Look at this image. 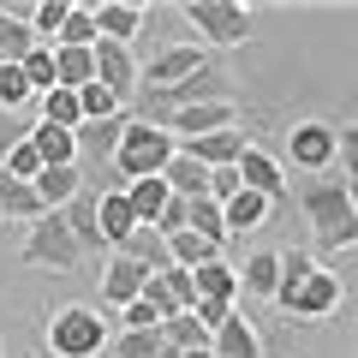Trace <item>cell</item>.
Here are the masks:
<instances>
[{
	"label": "cell",
	"instance_id": "obj_29",
	"mask_svg": "<svg viewBox=\"0 0 358 358\" xmlns=\"http://www.w3.org/2000/svg\"><path fill=\"white\" fill-rule=\"evenodd\" d=\"M167 197H173V192H167L162 173H155V179H131V185H126V203H131V215H138L143 227H150V221L167 209Z\"/></svg>",
	"mask_w": 358,
	"mask_h": 358
},
{
	"label": "cell",
	"instance_id": "obj_5",
	"mask_svg": "<svg viewBox=\"0 0 358 358\" xmlns=\"http://www.w3.org/2000/svg\"><path fill=\"white\" fill-rule=\"evenodd\" d=\"M185 24L209 42V48H239L257 36V18L233 0H185Z\"/></svg>",
	"mask_w": 358,
	"mask_h": 358
},
{
	"label": "cell",
	"instance_id": "obj_48",
	"mask_svg": "<svg viewBox=\"0 0 358 358\" xmlns=\"http://www.w3.org/2000/svg\"><path fill=\"white\" fill-rule=\"evenodd\" d=\"M233 310H239V305H221V299H197V305H192V317H197V322H203V329H209V334H215V329H221V322H227V317H233Z\"/></svg>",
	"mask_w": 358,
	"mask_h": 358
},
{
	"label": "cell",
	"instance_id": "obj_49",
	"mask_svg": "<svg viewBox=\"0 0 358 358\" xmlns=\"http://www.w3.org/2000/svg\"><path fill=\"white\" fill-rule=\"evenodd\" d=\"M179 358H215V352H209V346H192V352H179Z\"/></svg>",
	"mask_w": 358,
	"mask_h": 358
},
{
	"label": "cell",
	"instance_id": "obj_11",
	"mask_svg": "<svg viewBox=\"0 0 358 358\" xmlns=\"http://www.w3.org/2000/svg\"><path fill=\"white\" fill-rule=\"evenodd\" d=\"M143 281H150V268L143 263H131V257H108V268H102V317H120V310L131 305V299H143Z\"/></svg>",
	"mask_w": 358,
	"mask_h": 358
},
{
	"label": "cell",
	"instance_id": "obj_42",
	"mask_svg": "<svg viewBox=\"0 0 358 358\" xmlns=\"http://www.w3.org/2000/svg\"><path fill=\"white\" fill-rule=\"evenodd\" d=\"M162 281H167V299H173V310H192V305H197V281H192V268H162Z\"/></svg>",
	"mask_w": 358,
	"mask_h": 358
},
{
	"label": "cell",
	"instance_id": "obj_1",
	"mask_svg": "<svg viewBox=\"0 0 358 358\" xmlns=\"http://www.w3.org/2000/svg\"><path fill=\"white\" fill-rule=\"evenodd\" d=\"M287 192L299 197V209H305V221H310V239H317L322 251H352L358 245V215H352V197H346L341 173H305L299 185H287Z\"/></svg>",
	"mask_w": 358,
	"mask_h": 358
},
{
	"label": "cell",
	"instance_id": "obj_4",
	"mask_svg": "<svg viewBox=\"0 0 358 358\" xmlns=\"http://www.w3.org/2000/svg\"><path fill=\"white\" fill-rule=\"evenodd\" d=\"M108 341H114V329H108V317L96 305H66L48 322V352L54 358H102Z\"/></svg>",
	"mask_w": 358,
	"mask_h": 358
},
{
	"label": "cell",
	"instance_id": "obj_40",
	"mask_svg": "<svg viewBox=\"0 0 358 358\" xmlns=\"http://www.w3.org/2000/svg\"><path fill=\"white\" fill-rule=\"evenodd\" d=\"M30 96H36V90L24 84V72H18V66H0V114H18Z\"/></svg>",
	"mask_w": 358,
	"mask_h": 358
},
{
	"label": "cell",
	"instance_id": "obj_20",
	"mask_svg": "<svg viewBox=\"0 0 358 358\" xmlns=\"http://www.w3.org/2000/svg\"><path fill=\"white\" fill-rule=\"evenodd\" d=\"M90 13H96L102 42H120V48H131V36L143 30V6H131V0H108V6H90Z\"/></svg>",
	"mask_w": 358,
	"mask_h": 358
},
{
	"label": "cell",
	"instance_id": "obj_19",
	"mask_svg": "<svg viewBox=\"0 0 358 358\" xmlns=\"http://www.w3.org/2000/svg\"><path fill=\"white\" fill-rule=\"evenodd\" d=\"M48 209H42V197H36V185L30 179H13L6 167H0V221H42Z\"/></svg>",
	"mask_w": 358,
	"mask_h": 358
},
{
	"label": "cell",
	"instance_id": "obj_24",
	"mask_svg": "<svg viewBox=\"0 0 358 358\" xmlns=\"http://www.w3.org/2000/svg\"><path fill=\"white\" fill-rule=\"evenodd\" d=\"M197 281V299H221V305H239V268L227 257H209L203 268H192Z\"/></svg>",
	"mask_w": 358,
	"mask_h": 358
},
{
	"label": "cell",
	"instance_id": "obj_33",
	"mask_svg": "<svg viewBox=\"0 0 358 358\" xmlns=\"http://www.w3.org/2000/svg\"><path fill=\"white\" fill-rule=\"evenodd\" d=\"M185 227H192L197 239H209L215 251L233 239V233H227V215H221V203H209V197H192V221H185Z\"/></svg>",
	"mask_w": 358,
	"mask_h": 358
},
{
	"label": "cell",
	"instance_id": "obj_47",
	"mask_svg": "<svg viewBox=\"0 0 358 358\" xmlns=\"http://www.w3.org/2000/svg\"><path fill=\"white\" fill-rule=\"evenodd\" d=\"M120 329H162V310L143 305V299H131V305L120 310Z\"/></svg>",
	"mask_w": 358,
	"mask_h": 358
},
{
	"label": "cell",
	"instance_id": "obj_26",
	"mask_svg": "<svg viewBox=\"0 0 358 358\" xmlns=\"http://www.w3.org/2000/svg\"><path fill=\"white\" fill-rule=\"evenodd\" d=\"M108 358H179V346H167L162 329H120L108 341Z\"/></svg>",
	"mask_w": 358,
	"mask_h": 358
},
{
	"label": "cell",
	"instance_id": "obj_13",
	"mask_svg": "<svg viewBox=\"0 0 358 358\" xmlns=\"http://www.w3.org/2000/svg\"><path fill=\"white\" fill-rule=\"evenodd\" d=\"M96 84H108L120 96V102H138V60H131V48H120V42H96Z\"/></svg>",
	"mask_w": 358,
	"mask_h": 358
},
{
	"label": "cell",
	"instance_id": "obj_32",
	"mask_svg": "<svg viewBox=\"0 0 358 358\" xmlns=\"http://www.w3.org/2000/svg\"><path fill=\"white\" fill-rule=\"evenodd\" d=\"M66 13H72V0H36V6H24V24H30V36H36L42 48H54Z\"/></svg>",
	"mask_w": 358,
	"mask_h": 358
},
{
	"label": "cell",
	"instance_id": "obj_16",
	"mask_svg": "<svg viewBox=\"0 0 358 358\" xmlns=\"http://www.w3.org/2000/svg\"><path fill=\"white\" fill-rule=\"evenodd\" d=\"M185 155H197L203 167H239V155L251 150V131L245 126H227V131H209V138H192V143H179Z\"/></svg>",
	"mask_w": 358,
	"mask_h": 358
},
{
	"label": "cell",
	"instance_id": "obj_25",
	"mask_svg": "<svg viewBox=\"0 0 358 358\" xmlns=\"http://www.w3.org/2000/svg\"><path fill=\"white\" fill-rule=\"evenodd\" d=\"M90 179H84V167H42L36 173V197H42V209H66L78 192H84Z\"/></svg>",
	"mask_w": 358,
	"mask_h": 358
},
{
	"label": "cell",
	"instance_id": "obj_35",
	"mask_svg": "<svg viewBox=\"0 0 358 358\" xmlns=\"http://www.w3.org/2000/svg\"><path fill=\"white\" fill-rule=\"evenodd\" d=\"M42 120H48V126H60V131H78V126H84L78 90H60V84H54L48 96H42Z\"/></svg>",
	"mask_w": 358,
	"mask_h": 358
},
{
	"label": "cell",
	"instance_id": "obj_37",
	"mask_svg": "<svg viewBox=\"0 0 358 358\" xmlns=\"http://www.w3.org/2000/svg\"><path fill=\"white\" fill-rule=\"evenodd\" d=\"M162 341H167V346H179V352H192V346H209V329L192 317V310H179V317H167V322H162Z\"/></svg>",
	"mask_w": 358,
	"mask_h": 358
},
{
	"label": "cell",
	"instance_id": "obj_6",
	"mask_svg": "<svg viewBox=\"0 0 358 358\" xmlns=\"http://www.w3.org/2000/svg\"><path fill=\"white\" fill-rule=\"evenodd\" d=\"M18 257H24L30 268H60V275L84 263V251H78V239H72V227H66V215H60V209H48L42 221H30L24 251H18Z\"/></svg>",
	"mask_w": 358,
	"mask_h": 358
},
{
	"label": "cell",
	"instance_id": "obj_9",
	"mask_svg": "<svg viewBox=\"0 0 358 358\" xmlns=\"http://www.w3.org/2000/svg\"><path fill=\"white\" fill-rule=\"evenodd\" d=\"M203 66H209L203 42H173V48H162L150 66H138V90H173L192 72H203Z\"/></svg>",
	"mask_w": 358,
	"mask_h": 358
},
{
	"label": "cell",
	"instance_id": "obj_12",
	"mask_svg": "<svg viewBox=\"0 0 358 358\" xmlns=\"http://www.w3.org/2000/svg\"><path fill=\"white\" fill-rule=\"evenodd\" d=\"M96 203H102V185H84L60 215H66V227H72V239H78V251H84V257H114L102 245V227H96Z\"/></svg>",
	"mask_w": 358,
	"mask_h": 358
},
{
	"label": "cell",
	"instance_id": "obj_38",
	"mask_svg": "<svg viewBox=\"0 0 358 358\" xmlns=\"http://www.w3.org/2000/svg\"><path fill=\"white\" fill-rule=\"evenodd\" d=\"M78 108H84V120H114V114H126V102H120L108 84H84V90H78Z\"/></svg>",
	"mask_w": 358,
	"mask_h": 358
},
{
	"label": "cell",
	"instance_id": "obj_23",
	"mask_svg": "<svg viewBox=\"0 0 358 358\" xmlns=\"http://www.w3.org/2000/svg\"><path fill=\"white\" fill-rule=\"evenodd\" d=\"M30 150L42 155V167H78V138L60 131V126H48V120L30 126Z\"/></svg>",
	"mask_w": 358,
	"mask_h": 358
},
{
	"label": "cell",
	"instance_id": "obj_2",
	"mask_svg": "<svg viewBox=\"0 0 358 358\" xmlns=\"http://www.w3.org/2000/svg\"><path fill=\"white\" fill-rule=\"evenodd\" d=\"M203 102H233V78L221 72L215 60L203 66V72H192L185 84L173 90H138V120H162V114H179V108H203Z\"/></svg>",
	"mask_w": 358,
	"mask_h": 358
},
{
	"label": "cell",
	"instance_id": "obj_14",
	"mask_svg": "<svg viewBox=\"0 0 358 358\" xmlns=\"http://www.w3.org/2000/svg\"><path fill=\"white\" fill-rule=\"evenodd\" d=\"M126 126H131V108H126V114H114V120H84V126L72 131V138H78V162L108 167V162H114V150H120V138H126Z\"/></svg>",
	"mask_w": 358,
	"mask_h": 358
},
{
	"label": "cell",
	"instance_id": "obj_18",
	"mask_svg": "<svg viewBox=\"0 0 358 358\" xmlns=\"http://www.w3.org/2000/svg\"><path fill=\"white\" fill-rule=\"evenodd\" d=\"M209 352H215V358H263V341H257L251 317H245V310H233V317L209 334Z\"/></svg>",
	"mask_w": 358,
	"mask_h": 358
},
{
	"label": "cell",
	"instance_id": "obj_7",
	"mask_svg": "<svg viewBox=\"0 0 358 358\" xmlns=\"http://www.w3.org/2000/svg\"><path fill=\"white\" fill-rule=\"evenodd\" d=\"M334 155H341V126L329 120H299L287 131V162L299 173H334Z\"/></svg>",
	"mask_w": 358,
	"mask_h": 358
},
{
	"label": "cell",
	"instance_id": "obj_30",
	"mask_svg": "<svg viewBox=\"0 0 358 358\" xmlns=\"http://www.w3.org/2000/svg\"><path fill=\"white\" fill-rule=\"evenodd\" d=\"M120 257H131V263H143L150 275H162V268H173V263H167V239H162L155 227H138V233H131L126 245H120Z\"/></svg>",
	"mask_w": 358,
	"mask_h": 358
},
{
	"label": "cell",
	"instance_id": "obj_46",
	"mask_svg": "<svg viewBox=\"0 0 358 358\" xmlns=\"http://www.w3.org/2000/svg\"><path fill=\"white\" fill-rule=\"evenodd\" d=\"M24 138H30V126H24V120H18V114H0V167H6V155H13Z\"/></svg>",
	"mask_w": 358,
	"mask_h": 358
},
{
	"label": "cell",
	"instance_id": "obj_45",
	"mask_svg": "<svg viewBox=\"0 0 358 358\" xmlns=\"http://www.w3.org/2000/svg\"><path fill=\"white\" fill-rule=\"evenodd\" d=\"M6 173H13V179H30V185H36V173H42V155L30 150V138L18 143L13 155H6Z\"/></svg>",
	"mask_w": 358,
	"mask_h": 358
},
{
	"label": "cell",
	"instance_id": "obj_10",
	"mask_svg": "<svg viewBox=\"0 0 358 358\" xmlns=\"http://www.w3.org/2000/svg\"><path fill=\"white\" fill-rule=\"evenodd\" d=\"M155 126H162L173 143H192V138H209V131L239 126V108H233V102H203V108H179V114H162Z\"/></svg>",
	"mask_w": 358,
	"mask_h": 358
},
{
	"label": "cell",
	"instance_id": "obj_22",
	"mask_svg": "<svg viewBox=\"0 0 358 358\" xmlns=\"http://www.w3.org/2000/svg\"><path fill=\"white\" fill-rule=\"evenodd\" d=\"M162 179H167V192L185 197V203H192V197H209V167L197 162V155H185V150H173V162L162 167Z\"/></svg>",
	"mask_w": 358,
	"mask_h": 358
},
{
	"label": "cell",
	"instance_id": "obj_39",
	"mask_svg": "<svg viewBox=\"0 0 358 358\" xmlns=\"http://www.w3.org/2000/svg\"><path fill=\"white\" fill-rule=\"evenodd\" d=\"M18 72H24V84L36 90V96H48V90H54V48H42V42H36V48L24 54V66H18Z\"/></svg>",
	"mask_w": 358,
	"mask_h": 358
},
{
	"label": "cell",
	"instance_id": "obj_3",
	"mask_svg": "<svg viewBox=\"0 0 358 358\" xmlns=\"http://www.w3.org/2000/svg\"><path fill=\"white\" fill-rule=\"evenodd\" d=\"M173 150H179V143L167 138L162 126H150V120L131 114V126H126V138H120V150H114L108 167H114L120 185H131V179H155L167 162H173Z\"/></svg>",
	"mask_w": 358,
	"mask_h": 358
},
{
	"label": "cell",
	"instance_id": "obj_51",
	"mask_svg": "<svg viewBox=\"0 0 358 358\" xmlns=\"http://www.w3.org/2000/svg\"><path fill=\"white\" fill-rule=\"evenodd\" d=\"M0 227H6V221H0Z\"/></svg>",
	"mask_w": 358,
	"mask_h": 358
},
{
	"label": "cell",
	"instance_id": "obj_41",
	"mask_svg": "<svg viewBox=\"0 0 358 358\" xmlns=\"http://www.w3.org/2000/svg\"><path fill=\"white\" fill-rule=\"evenodd\" d=\"M239 192H245L239 167H209V203H221V209H227V203H233Z\"/></svg>",
	"mask_w": 358,
	"mask_h": 358
},
{
	"label": "cell",
	"instance_id": "obj_27",
	"mask_svg": "<svg viewBox=\"0 0 358 358\" xmlns=\"http://www.w3.org/2000/svg\"><path fill=\"white\" fill-rule=\"evenodd\" d=\"M36 48V36H30L24 13H13V6H0V66H24V54Z\"/></svg>",
	"mask_w": 358,
	"mask_h": 358
},
{
	"label": "cell",
	"instance_id": "obj_50",
	"mask_svg": "<svg viewBox=\"0 0 358 358\" xmlns=\"http://www.w3.org/2000/svg\"><path fill=\"white\" fill-rule=\"evenodd\" d=\"M346 197H352V215H358V185H346Z\"/></svg>",
	"mask_w": 358,
	"mask_h": 358
},
{
	"label": "cell",
	"instance_id": "obj_15",
	"mask_svg": "<svg viewBox=\"0 0 358 358\" xmlns=\"http://www.w3.org/2000/svg\"><path fill=\"white\" fill-rule=\"evenodd\" d=\"M239 179H245V192H257V197H268V203H287V173H281V162L268 150H245L239 155Z\"/></svg>",
	"mask_w": 358,
	"mask_h": 358
},
{
	"label": "cell",
	"instance_id": "obj_8",
	"mask_svg": "<svg viewBox=\"0 0 358 358\" xmlns=\"http://www.w3.org/2000/svg\"><path fill=\"white\" fill-rule=\"evenodd\" d=\"M334 305H341V275H334V268H322V263L281 299V310H287V317H299V322H322V317H334Z\"/></svg>",
	"mask_w": 358,
	"mask_h": 358
},
{
	"label": "cell",
	"instance_id": "obj_44",
	"mask_svg": "<svg viewBox=\"0 0 358 358\" xmlns=\"http://www.w3.org/2000/svg\"><path fill=\"white\" fill-rule=\"evenodd\" d=\"M346 185H358V126H341V155H334Z\"/></svg>",
	"mask_w": 358,
	"mask_h": 358
},
{
	"label": "cell",
	"instance_id": "obj_17",
	"mask_svg": "<svg viewBox=\"0 0 358 358\" xmlns=\"http://www.w3.org/2000/svg\"><path fill=\"white\" fill-rule=\"evenodd\" d=\"M96 227H102V245H108V251H120V245H126L131 233L143 227V221L131 215L126 192H108V185H102V203H96Z\"/></svg>",
	"mask_w": 358,
	"mask_h": 358
},
{
	"label": "cell",
	"instance_id": "obj_43",
	"mask_svg": "<svg viewBox=\"0 0 358 358\" xmlns=\"http://www.w3.org/2000/svg\"><path fill=\"white\" fill-rule=\"evenodd\" d=\"M185 221H192V203H185V197H167V209L150 221V227L162 233V239H173V233H185Z\"/></svg>",
	"mask_w": 358,
	"mask_h": 358
},
{
	"label": "cell",
	"instance_id": "obj_34",
	"mask_svg": "<svg viewBox=\"0 0 358 358\" xmlns=\"http://www.w3.org/2000/svg\"><path fill=\"white\" fill-rule=\"evenodd\" d=\"M102 42V30H96V13L90 6H72L60 24V36H54V48H96Z\"/></svg>",
	"mask_w": 358,
	"mask_h": 358
},
{
	"label": "cell",
	"instance_id": "obj_36",
	"mask_svg": "<svg viewBox=\"0 0 358 358\" xmlns=\"http://www.w3.org/2000/svg\"><path fill=\"white\" fill-rule=\"evenodd\" d=\"M209 257H221V251H215V245H209V239H197L192 227H185V233H173V239H167V263H173V268H203Z\"/></svg>",
	"mask_w": 358,
	"mask_h": 358
},
{
	"label": "cell",
	"instance_id": "obj_28",
	"mask_svg": "<svg viewBox=\"0 0 358 358\" xmlns=\"http://www.w3.org/2000/svg\"><path fill=\"white\" fill-rule=\"evenodd\" d=\"M54 84H60V90L96 84V54H90V48H54Z\"/></svg>",
	"mask_w": 358,
	"mask_h": 358
},
{
	"label": "cell",
	"instance_id": "obj_31",
	"mask_svg": "<svg viewBox=\"0 0 358 358\" xmlns=\"http://www.w3.org/2000/svg\"><path fill=\"white\" fill-rule=\"evenodd\" d=\"M221 215H227V233H257L268 215H275V203H268V197H257V192H239Z\"/></svg>",
	"mask_w": 358,
	"mask_h": 358
},
{
	"label": "cell",
	"instance_id": "obj_21",
	"mask_svg": "<svg viewBox=\"0 0 358 358\" xmlns=\"http://www.w3.org/2000/svg\"><path fill=\"white\" fill-rule=\"evenodd\" d=\"M281 287V251H257L251 263H239V305L245 299H275Z\"/></svg>",
	"mask_w": 358,
	"mask_h": 358
},
{
	"label": "cell",
	"instance_id": "obj_52",
	"mask_svg": "<svg viewBox=\"0 0 358 358\" xmlns=\"http://www.w3.org/2000/svg\"><path fill=\"white\" fill-rule=\"evenodd\" d=\"M352 126H358V120H352Z\"/></svg>",
	"mask_w": 358,
	"mask_h": 358
}]
</instances>
